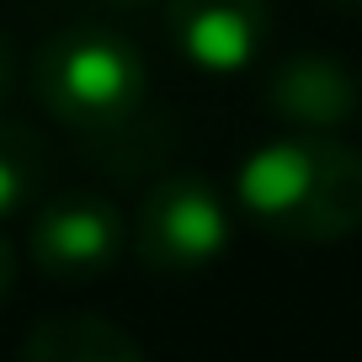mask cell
<instances>
[{
    "instance_id": "cell-1",
    "label": "cell",
    "mask_w": 362,
    "mask_h": 362,
    "mask_svg": "<svg viewBox=\"0 0 362 362\" xmlns=\"http://www.w3.org/2000/svg\"><path fill=\"white\" fill-rule=\"evenodd\" d=\"M235 208L283 245H341L362 229V149L325 134H277L240 160Z\"/></svg>"
},
{
    "instance_id": "cell-2",
    "label": "cell",
    "mask_w": 362,
    "mask_h": 362,
    "mask_svg": "<svg viewBox=\"0 0 362 362\" xmlns=\"http://www.w3.org/2000/svg\"><path fill=\"white\" fill-rule=\"evenodd\" d=\"M33 90L59 128H69L80 144L102 155H117L112 165L123 170L128 139H139L149 117V69L123 33L96 22L48 33L33 54Z\"/></svg>"
},
{
    "instance_id": "cell-3",
    "label": "cell",
    "mask_w": 362,
    "mask_h": 362,
    "mask_svg": "<svg viewBox=\"0 0 362 362\" xmlns=\"http://www.w3.org/2000/svg\"><path fill=\"white\" fill-rule=\"evenodd\" d=\"M229 235H235V218H229L224 192L197 170L160 176L139 197L134 256L160 277H181V272H197L208 261H218L229 250Z\"/></svg>"
},
{
    "instance_id": "cell-4",
    "label": "cell",
    "mask_w": 362,
    "mask_h": 362,
    "mask_svg": "<svg viewBox=\"0 0 362 362\" xmlns=\"http://www.w3.org/2000/svg\"><path fill=\"white\" fill-rule=\"evenodd\" d=\"M128 250V218L107 192H54L33 208L27 256L64 288L96 283Z\"/></svg>"
},
{
    "instance_id": "cell-5",
    "label": "cell",
    "mask_w": 362,
    "mask_h": 362,
    "mask_svg": "<svg viewBox=\"0 0 362 362\" xmlns=\"http://www.w3.org/2000/svg\"><path fill=\"white\" fill-rule=\"evenodd\" d=\"M261 102L288 134H325L336 139L346 123L362 112V75L336 54H288L283 64H272Z\"/></svg>"
},
{
    "instance_id": "cell-6",
    "label": "cell",
    "mask_w": 362,
    "mask_h": 362,
    "mask_svg": "<svg viewBox=\"0 0 362 362\" xmlns=\"http://www.w3.org/2000/svg\"><path fill=\"white\" fill-rule=\"evenodd\" d=\"M165 33L197 75H240L267 48L272 0H165Z\"/></svg>"
},
{
    "instance_id": "cell-7",
    "label": "cell",
    "mask_w": 362,
    "mask_h": 362,
    "mask_svg": "<svg viewBox=\"0 0 362 362\" xmlns=\"http://www.w3.org/2000/svg\"><path fill=\"white\" fill-rule=\"evenodd\" d=\"M22 362H144L139 341L102 315H48L27 330Z\"/></svg>"
},
{
    "instance_id": "cell-8",
    "label": "cell",
    "mask_w": 362,
    "mask_h": 362,
    "mask_svg": "<svg viewBox=\"0 0 362 362\" xmlns=\"http://www.w3.org/2000/svg\"><path fill=\"white\" fill-rule=\"evenodd\" d=\"M43 187H48V155H43V139L33 128L0 117V218L27 214L33 203H43Z\"/></svg>"
},
{
    "instance_id": "cell-9",
    "label": "cell",
    "mask_w": 362,
    "mask_h": 362,
    "mask_svg": "<svg viewBox=\"0 0 362 362\" xmlns=\"http://www.w3.org/2000/svg\"><path fill=\"white\" fill-rule=\"evenodd\" d=\"M16 43H11V33L0 27V117H6V107H11V96H16Z\"/></svg>"
},
{
    "instance_id": "cell-10",
    "label": "cell",
    "mask_w": 362,
    "mask_h": 362,
    "mask_svg": "<svg viewBox=\"0 0 362 362\" xmlns=\"http://www.w3.org/2000/svg\"><path fill=\"white\" fill-rule=\"evenodd\" d=\"M11 288H16V250L6 245V235H0V304L11 298Z\"/></svg>"
},
{
    "instance_id": "cell-11",
    "label": "cell",
    "mask_w": 362,
    "mask_h": 362,
    "mask_svg": "<svg viewBox=\"0 0 362 362\" xmlns=\"http://www.w3.org/2000/svg\"><path fill=\"white\" fill-rule=\"evenodd\" d=\"M107 6H117V11H144V6H155V0H107Z\"/></svg>"
},
{
    "instance_id": "cell-12",
    "label": "cell",
    "mask_w": 362,
    "mask_h": 362,
    "mask_svg": "<svg viewBox=\"0 0 362 362\" xmlns=\"http://www.w3.org/2000/svg\"><path fill=\"white\" fill-rule=\"evenodd\" d=\"M330 6H346V11H362V0H330Z\"/></svg>"
}]
</instances>
